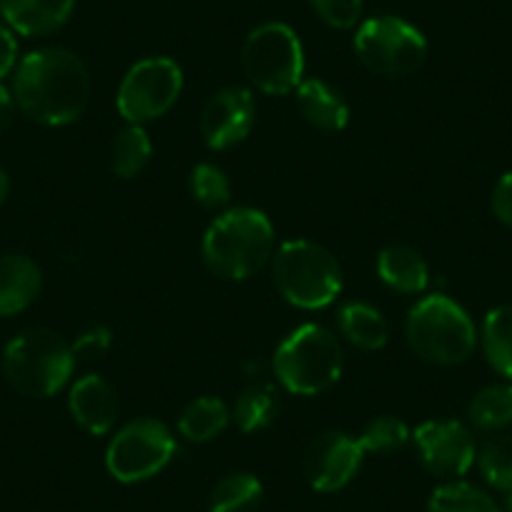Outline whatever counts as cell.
<instances>
[{
	"label": "cell",
	"instance_id": "1",
	"mask_svg": "<svg viewBox=\"0 0 512 512\" xmlns=\"http://www.w3.org/2000/svg\"><path fill=\"white\" fill-rule=\"evenodd\" d=\"M13 96L18 108L41 126H68L91 101V76L68 48H41L18 61Z\"/></svg>",
	"mask_w": 512,
	"mask_h": 512
},
{
	"label": "cell",
	"instance_id": "2",
	"mask_svg": "<svg viewBox=\"0 0 512 512\" xmlns=\"http://www.w3.org/2000/svg\"><path fill=\"white\" fill-rule=\"evenodd\" d=\"M201 254L211 274L226 282H244L272 264L274 226L269 216L251 206H236L216 216L201 241Z\"/></svg>",
	"mask_w": 512,
	"mask_h": 512
},
{
	"label": "cell",
	"instance_id": "3",
	"mask_svg": "<svg viewBox=\"0 0 512 512\" xmlns=\"http://www.w3.org/2000/svg\"><path fill=\"white\" fill-rule=\"evenodd\" d=\"M272 282L284 302L304 312L329 307L342 292L337 256L317 241H284L272 256Z\"/></svg>",
	"mask_w": 512,
	"mask_h": 512
},
{
	"label": "cell",
	"instance_id": "4",
	"mask_svg": "<svg viewBox=\"0 0 512 512\" xmlns=\"http://www.w3.org/2000/svg\"><path fill=\"white\" fill-rule=\"evenodd\" d=\"M76 362L71 344L43 327L21 332L3 352V369L11 387L33 400L58 395L71 382Z\"/></svg>",
	"mask_w": 512,
	"mask_h": 512
},
{
	"label": "cell",
	"instance_id": "5",
	"mask_svg": "<svg viewBox=\"0 0 512 512\" xmlns=\"http://www.w3.org/2000/svg\"><path fill=\"white\" fill-rule=\"evenodd\" d=\"M344 369V349L337 334L322 324H302L274 352V374L284 390L317 397L332 390Z\"/></svg>",
	"mask_w": 512,
	"mask_h": 512
},
{
	"label": "cell",
	"instance_id": "6",
	"mask_svg": "<svg viewBox=\"0 0 512 512\" xmlns=\"http://www.w3.org/2000/svg\"><path fill=\"white\" fill-rule=\"evenodd\" d=\"M405 337L417 357L437 367L467 362L477 347L475 322L445 294H430L410 309Z\"/></svg>",
	"mask_w": 512,
	"mask_h": 512
},
{
	"label": "cell",
	"instance_id": "7",
	"mask_svg": "<svg viewBox=\"0 0 512 512\" xmlns=\"http://www.w3.org/2000/svg\"><path fill=\"white\" fill-rule=\"evenodd\" d=\"M241 66L254 88L267 96H289L304 81V48L287 23H262L246 36Z\"/></svg>",
	"mask_w": 512,
	"mask_h": 512
},
{
	"label": "cell",
	"instance_id": "8",
	"mask_svg": "<svg viewBox=\"0 0 512 512\" xmlns=\"http://www.w3.org/2000/svg\"><path fill=\"white\" fill-rule=\"evenodd\" d=\"M352 46L357 61L377 76H412L427 61V41L422 31L397 16H374L362 21Z\"/></svg>",
	"mask_w": 512,
	"mask_h": 512
},
{
	"label": "cell",
	"instance_id": "9",
	"mask_svg": "<svg viewBox=\"0 0 512 512\" xmlns=\"http://www.w3.org/2000/svg\"><path fill=\"white\" fill-rule=\"evenodd\" d=\"M176 455V437L154 417L123 425L106 447V470L123 485L146 482L166 470Z\"/></svg>",
	"mask_w": 512,
	"mask_h": 512
},
{
	"label": "cell",
	"instance_id": "10",
	"mask_svg": "<svg viewBox=\"0 0 512 512\" xmlns=\"http://www.w3.org/2000/svg\"><path fill=\"white\" fill-rule=\"evenodd\" d=\"M184 91V73L176 61L166 56H151L134 63L123 76L116 93V108L126 123L156 121L166 116Z\"/></svg>",
	"mask_w": 512,
	"mask_h": 512
},
{
	"label": "cell",
	"instance_id": "11",
	"mask_svg": "<svg viewBox=\"0 0 512 512\" xmlns=\"http://www.w3.org/2000/svg\"><path fill=\"white\" fill-rule=\"evenodd\" d=\"M412 440L425 470L442 480H460L477 462L475 437L457 420L422 422Z\"/></svg>",
	"mask_w": 512,
	"mask_h": 512
},
{
	"label": "cell",
	"instance_id": "12",
	"mask_svg": "<svg viewBox=\"0 0 512 512\" xmlns=\"http://www.w3.org/2000/svg\"><path fill=\"white\" fill-rule=\"evenodd\" d=\"M364 462L359 440L347 432H324L309 442L302 470L314 492H339L357 477Z\"/></svg>",
	"mask_w": 512,
	"mask_h": 512
},
{
	"label": "cell",
	"instance_id": "13",
	"mask_svg": "<svg viewBox=\"0 0 512 512\" xmlns=\"http://www.w3.org/2000/svg\"><path fill=\"white\" fill-rule=\"evenodd\" d=\"M256 123V98L244 86L216 91L201 111V136L211 151H226L241 144Z\"/></svg>",
	"mask_w": 512,
	"mask_h": 512
},
{
	"label": "cell",
	"instance_id": "14",
	"mask_svg": "<svg viewBox=\"0 0 512 512\" xmlns=\"http://www.w3.org/2000/svg\"><path fill=\"white\" fill-rule=\"evenodd\" d=\"M68 410L86 432L108 435L118 420V395L101 374H86L71 384Z\"/></svg>",
	"mask_w": 512,
	"mask_h": 512
},
{
	"label": "cell",
	"instance_id": "15",
	"mask_svg": "<svg viewBox=\"0 0 512 512\" xmlns=\"http://www.w3.org/2000/svg\"><path fill=\"white\" fill-rule=\"evenodd\" d=\"M73 8L76 0H0L6 26L28 38L56 33L73 16Z\"/></svg>",
	"mask_w": 512,
	"mask_h": 512
},
{
	"label": "cell",
	"instance_id": "16",
	"mask_svg": "<svg viewBox=\"0 0 512 512\" xmlns=\"http://www.w3.org/2000/svg\"><path fill=\"white\" fill-rule=\"evenodd\" d=\"M43 287V274L23 254L0 256V317H13L31 307Z\"/></svg>",
	"mask_w": 512,
	"mask_h": 512
},
{
	"label": "cell",
	"instance_id": "17",
	"mask_svg": "<svg viewBox=\"0 0 512 512\" xmlns=\"http://www.w3.org/2000/svg\"><path fill=\"white\" fill-rule=\"evenodd\" d=\"M297 108L304 121L324 134H339L349 123V103L344 101L342 93L319 78L299 83Z\"/></svg>",
	"mask_w": 512,
	"mask_h": 512
},
{
	"label": "cell",
	"instance_id": "18",
	"mask_svg": "<svg viewBox=\"0 0 512 512\" xmlns=\"http://www.w3.org/2000/svg\"><path fill=\"white\" fill-rule=\"evenodd\" d=\"M377 274L400 294H422L430 287V267L425 256L407 244L384 246L377 256Z\"/></svg>",
	"mask_w": 512,
	"mask_h": 512
},
{
	"label": "cell",
	"instance_id": "19",
	"mask_svg": "<svg viewBox=\"0 0 512 512\" xmlns=\"http://www.w3.org/2000/svg\"><path fill=\"white\" fill-rule=\"evenodd\" d=\"M337 327L339 334L362 352H377L390 339V327L384 322L382 312L364 302L342 304L337 312Z\"/></svg>",
	"mask_w": 512,
	"mask_h": 512
},
{
	"label": "cell",
	"instance_id": "20",
	"mask_svg": "<svg viewBox=\"0 0 512 512\" xmlns=\"http://www.w3.org/2000/svg\"><path fill=\"white\" fill-rule=\"evenodd\" d=\"M279 410H282V402H279V392L272 384L254 382L236 397L231 420L236 422L241 432L251 435V432L267 430L279 417Z\"/></svg>",
	"mask_w": 512,
	"mask_h": 512
},
{
	"label": "cell",
	"instance_id": "21",
	"mask_svg": "<svg viewBox=\"0 0 512 512\" xmlns=\"http://www.w3.org/2000/svg\"><path fill=\"white\" fill-rule=\"evenodd\" d=\"M229 422L231 412L224 402L216 397H199L189 402L179 415V432L184 440L204 445V442L216 440L229 427Z\"/></svg>",
	"mask_w": 512,
	"mask_h": 512
},
{
	"label": "cell",
	"instance_id": "22",
	"mask_svg": "<svg viewBox=\"0 0 512 512\" xmlns=\"http://www.w3.org/2000/svg\"><path fill=\"white\" fill-rule=\"evenodd\" d=\"M480 342L490 367L505 377V382H512V304H502L487 312Z\"/></svg>",
	"mask_w": 512,
	"mask_h": 512
},
{
	"label": "cell",
	"instance_id": "23",
	"mask_svg": "<svg viewBox=\"0 0 512 512\" xmlns=\"http://www.w3.org/2000/svg\"><path fill=\"white\" fill-rule=\"evenodd\" d=\"M151 154H154V144H151L149 131L136 123H126L113 136L111 171L121 179H136L149 166Z\"/></svg>",
	"mask_w": 512,
	"mask_h": 512
},
{
	"label": "cell",
	"instance_id": "24",
	"mask_svg": "<svg viewBox=\"0 0 512 512\" xmlns=\"http://www.w3.org/2000/svg\"><path fill=\"white\" fill-rule=\"evenodd\" d=\"M470 425L480 432H500L512 425V382H495L475 392L467 405Z\"/></svg>",
	"mask_w": 512,
	"mask_h": 512
},
{
	"label": "cell",
	"instance_id": "25",
	"mask_svg": "<svg viewBox=\"0 0 512 512\" xmlns=\"http://www.w3.org/2000/svg\"><path fill=\"white\" fill-rule=\"evenodd\" d=\"M264 487L251 472H234L219 480L211 490L206 512H256L262 505Z\"/></svg>",
	"mask_w": 512,
	"mask_h": 512
},
{
	"label": "cell",
	"instance_id": "26",
	"mask_svg": "<svg viewBox=\"0 0 512 512\" xmlns=\"http://www.w3.org/2000/svg\"><path fill=\"white\" fill-rule=\"evenodd\" d=\"M427 512H502L497 502L470 482L452 480L437 487L427 502Z\"/></svg>",
	"mask_w": 512,
	"mask_h": 512
},
{
	"label": "cell",
	"instance_id": "27",
	"mask_svg": "<svg viewBox=\"0 0 512 512\" xmlns=\"http://www.w3.org/2000/svg\"><path fill=\"white\" fill-rule=\"evenodd\" d=\"M477 467L490 487L512 492V435H495L477 452Z\"/></svg>",
	"mask_w": 512,
	"mask_h": 512
},
{
	"label": "cell",
	"instance_id": "28",
	"mask_svg": "<svg viewBox=\"0 0 512 512\" xmlns=\"http://www.w3.org/2000/svg\"><path fill=\"white\" fill-rule=\"evenodd\" d=\"M357 440L362 445L364 455H392V452L402 450L412 440V432L400 417L382 415L374 417Z\"/></svg>",
	"mask_w": 512,
	"mask_h": 512
},
{
	"label": "cell",
	"instance_id": "29",
	"mask_svg": "<svg viewBox=\"0 0 512 512\" xmlns=\"http://www.w3.org/2000/svg\"><path fill=\"white\" fill-rule=\"evenodd\" d=\"M189 194L201 209L219 211L231 201V184L214 164H196L189 174Z\"/></svg>",
	"mask_w": 512,
	"mask_h": 512
},
{
	"label": "cell",
	"instance_id": "30",
	"mask_svg": "<svg viewBox=\"0 0 512 512\" xmlns=\"http://www.w3.org/2000/svg\"><path fill=\"white\" fill-rule=\"evenodd\" d=\"M309 6L324 26L334 31H349L362 21L364 0H309Z\"/></svg>",
	"mask_w": 512,
	"mask_h": 512
},
{
	"label": "cell",
	"instance_id": "31",
	"mask_svg": "<svg viewBox=\"0 0 512 512\" xmlns=\"http://www.w3.org/2000/svg\"><path fill=\"white\" fill-rule=\"evenodd\" d=\"M111 344H113L111 329L103 327V324H98V327L86 329V332H83L81 337L71 344V347H73V354H76V359L93 362V359L106 357L108 349H111Z\"/></svg>",
	"mask_w": 512,
	"mask_h": 512
},
{
	"label": "cell",
	"instance_id": "32",
	"mask_svg": "<svg viewBox=\"0 0 512 512\" xmlns=\"http://www.w3.org/2000/svg\"><path fill=\"white\" fill-rule=\"evenodd\" d=\"M490 206L495 219L507 229H512V169L505 171L492 189Z\"/></svg>",
	"mask_w": 512,
	"mask_h": 512
},
{
	"label": "cell",
	"instance_id": "33",
	"mask_svg": "<svg viewBox=\"0 0 512 512\" xmlns=\"http://www.w3.org/2000/svg\"><path fill=\"white\" fill-rule=\"evenodd\" d=\"M18 66V41L6 23H0V78Z\"/></svg>",
	"mask_w": 512,
	"mask_h": 512
},
{
	"label": "cell",
	"instance_id": "34",
	"mask_svg": "<svg viewBox=\"0 0 512 512\" xmlns=\"http://www.w3.org/2000/svg\"><path fill=\"white\" fill-rule=\"evenodd\" d=\"M16 96L8 91L6 86H0V134L6 131V128L13 126V118H16Z\"/></svg>",
	"mask_w": 512,
	"mask_h": 512
},
{
	"label": "cell",
	"instance_id": "35",
	"mask_svg": "<svg viewBox=\"0 0 512 512\" xmlns=\"http://www.w3.org/2000/svg\"><path fill=\"white\" fill-rule=\"evenodd\" d=\"M8 191H11V179H8V174L3 169H0V206L6 204L8 199Z\"/></svg>",
	"mask_w": 512,
	"mask_h": 512
},
{
	"label": "cell",
	"instance_id": "36",
	"mask_svg": "<svg viewBox=\"0 0 512 512\" xmlns=\"http://www.w3.org/2000/svg\"><path fill=\"white\" fill-rule=\"evenodd\" d=\"M502 512H512V492L505 495V505H502Z\"/></svg>",
	"mask_w": 512,
	"mask_h": 512
}]
</instances>
